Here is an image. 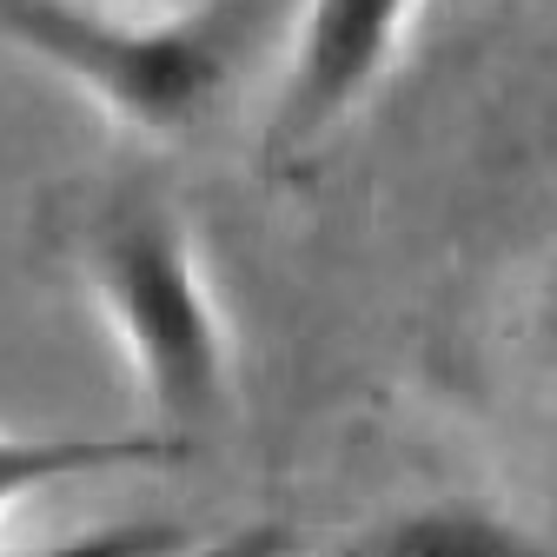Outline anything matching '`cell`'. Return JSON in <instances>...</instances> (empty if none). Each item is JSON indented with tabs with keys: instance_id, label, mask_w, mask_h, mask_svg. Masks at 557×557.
Here are the masks:
<instances>
[{
	"instance_id": "5",
	"label": "cell",
	"mask_w": 557,
	"mask_h": 557,
	"mask_svg": "<svg viewBox=\"0 0 557 557\" xmlns=\"http://www.w3.org/2000/svg\"><path fill=\"white\" fill-rule=\"evenodd\" d=\"M166 438H66V432H14L0 425V518L21 511L34 492H53L66 478L87 471H113V465H139L160 458Z\"/></svg>"
},
{
	"instance_id": "1",
	"label": "cell",
	"mask_w": 557,
	"mask_h": 557,
	"mask_svg": "<svg viewBox=\"0 0 557 557\" xmlns=\"http://www.w3.org/2000/svg\"><path fill=\"white\" fill-rule=\"evenodd\" d=\"M233 0L120 8V0H0V47L74 87L139 139H180L233 74Z\"/></svg>"
},
{
	"instance_id": "3",
	"label": "cell",
	"mask_w": 557,
	"mask_h": 557,
	"mask_svg": "<svg viewBox=\"0 0 557 557\" xmlns=\"http://www.w3.org/2000/svg\"><path fill=\"white\" fill-rule=\"evenodd\" d=\"M418 14L425 0H299L265 113V147L278 160H299L319 139H332L392 81Z\"/></svg>"
},
{
	"instance_id": "2",
	"label": "cell",
	"mask_w": 557,
	"mask_h": 557,
	"mask_svg": "<svg viewBox=\"0 0 557 557\" xmlns=\"http://www.w3.org/2000/svg\"><path fill=\"white\" fill-rule=\"evenodd\" d=\"M81 278L120 359L160 418L220 411L233 392V325L199 233L166 199H113L81 233Z\"/></svg>"
},
{
	"instance_id": "6",
	"label": "cell",
	"mask_w": 557,
	"mask_h": 557,
	"mask_svg": "<svg viewBox=\"0 0 557 557\" xmlns=\"http://www.w3.org/2000/svg\"><path fill=\"white\" fill-rule=\"evenodd\" d=\"M180 550H193V544L173 524H94L74 537H53L27 557H180Z\"/></svg>"
},
{
	"instance_id": "4",
	"label": "cell",
	"mask_w": 557,
	"mask_h": 557,
	"mask_svg": "<svg viewBox=\"0 0 557 557\" xmlns=\"http://www.w3.org/2000/svg\"><path fill=\"white\" fill-rule=\"evenodd\" d=\"M359 557H544L524 524H511L484 498H425L392 511Z\"/></svg>"
},
{
	"instance_id": "7",
	"label": "cell",
	"mask_w": 557,
	"mask_h": 557,
	"mask_svg": "<svg viewBox=\"0 0 557 557\" xmlns=\"http://www.w3.org/2000/svg\"><path fill=\"white\" fill-rule=\"evenodd\" d=\"M531 325H537V338L557 352V252L544 259V272H537V286H531Z\"/></svg>"
}]
</instances>
